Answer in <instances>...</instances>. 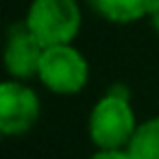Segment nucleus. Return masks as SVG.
I'll return each instance as SVG.
<instances>
[{
  "mask_svg": "<svg viewBox=\"0 0 159 159\" xmlns=\"http://www.w3.org/2000/svg\"><path fill=\"white\" fill-rule=\"evenodd\" d=\"M139 120L129 92L118 85L107 89L87 113V137L94 148H126Z\"/></svg>",
  "mask_w": 159,
  "mask_h": 159,
  "instance_id": "nucleus-1",
  "label": "nucleus"
},
{
  "mask_svg": "<svg viewBox=\"0 0 159 159\" xmlns=\"http://www.w3.org/2000/svg\"><path fill=\"white\" fill-rule=\"evenodd\" d=\"M22 22L44 48L74 44L83 26V9L79 0H31Z\"/></svg>",
  "mask_w": 159,
  "mask_h": 159,
  "instance_id": "nucleus-2",
  "label": "nucleus"
},
{
  "mask_svg": "<svg viewBox=\"0 0 159 159\" xmlns=\"http://www.w3.org/2000/svg\"><path fill=\"white\" fill-rule=\"evenodd\" d=\"M37 81L55 96H76L89 83V61L74 44L44 48Z\"/></svg>",
  "mask_w": 159,
  "mask_h": 159,
  "instance_id": "nucleus-3",
  "label": "nucleus"
},
{
  "mask_svg": "<svg viewBox=\"0 0 159 159\" xmlns=\"http://www.w3.org/2000/svg\"><path fill=\"white\" fill-rule=\"evenodd\" d=\"M42 116V98L29 81L5 79L0 83V133L22 137L31 133Z\"/></svg>",
  "mask_w": 159,
  "mask_h": 159,
  "instance_id": "nucleus-4",
  "label": "nucleus"
},
{
  "mask_svg": "<svg viewBox=\"0 0 159 159\" xmlns=\"http://www.w3.org/2000/svg\"><path fill=\"white\" fill-rule=\"evenodd\" d=\"M42 55H44V46L26 29L24 22L9 26L7 39H5V50H2V63H5L7 79L29 81V83L33 79H37Z\"/></svg>",
  "mask_w": 159,
  "mask_h": 159,
  "instance_id": "nucleus-5",
  "label": "nucleus"
},
{
  "mask_svg": "<svg viewBox=\"0 0 159 159\" xmlns=\"http://www.w3.org/2000/svg\"><path fill=\"white\" fill-rule=\"evenodd\" d=\"M92 11L111 24H135L148 20L155 0H87Z\"/></svg>",
  "mask_w": 159,
  "mask_h": 159,
  "instance_id": "nucleus-6",
  "label": "nucleus"
},
{
  "mask_svg": "<svg viewBox=\"0 0 159 159\" xmlns=\"http://www.w3.org/2000/svg\"><path fill=\"white\" fill-rule=\"evenodd\" d=\"M126 150L131 159H159V113L137 124Z\"/></svg>",
  "mask_w": 159,
  "mask_h": 159,
  "instance_id": "nucleus-7",
  "label": "nucleus"
},
{
  "mask_svg": "<svg viewBox=\"0 0 159 159\" xmlns=\"http://www.w3.org/2000/svg\"><path fill=\"white\" fill-rule=\"evenodd\" d=\"M87 159H131L126 148H94Z\"/></svg>",
  "mask_w": 159,
  "mask_h": 159,
  "instance_id": "nucleus-8",
  "label": "nucleus"
},
{
  "mask_svg": "<svg viewBox=\"0 0 159 159\" xmlns=\"http://www.w3.org/2000/svg\"><path fill=\"white\" fill-rule=\"evenodd\" d=\"M148 22H150L152 31L159 35V0H155V5H152V11H150V16H148Z\"/></svg>",
  "mask_w": 159,
  "mask_h": 159,
  "instance_id": "nucleus-9",
  "label": "nucleus"
}]
</instances>
